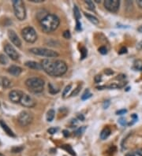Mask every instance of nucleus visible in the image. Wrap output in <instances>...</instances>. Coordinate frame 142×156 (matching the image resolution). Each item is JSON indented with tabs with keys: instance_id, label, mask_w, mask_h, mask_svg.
I'll return each mask as SVG.
<instances>
[{
	"instance_id": "obj_1",
	"label": "nucleus",
	"mask_w": 142,
	"mask_h": 156,
	"mask_svg": "<svg viewBox=\"0 0 142 156\" xmlns=\"http://www.w3.org/2000/svg\"><path fill=\"white\" fill-rule=\"evenodd\" d=\"M42 68L51 76H61L67 71V65L63 60L44 59L41 61Z\"/></svg>"
},
{
	"instance_id": "obj_2",
	"label": "nucleus",
	"mask_w": 142,
	"mask_h": 156,
	"mask_svg": "<svg viewBox=\"0 0 142 156\" xmlns=\"http://www.w3.org/2000/svg\"><path fill=\"white\" fill-rule=\"evenodd\" d=\"M60 24V20L55 14H47L43 19L40 21L42 30L45 33H52Z\"/></svg>"
},
{
	"instance_id": "obj_3",
	"label": "nucleus",
	"mask_w": 142,
	"mask_h": 156,
	"mask_svg": "<svg viewBox=\"0 0 142 156\" xmlns=\"http://www.w3.org/2000/svg\"><path fill=\"white\" fill-rule=\"evenodd\" d=\"M25 85L29 91L34 93H40L44 90V81L41 78L31 77L27 79L25 81Z\"/></svg>"
},
{
	"instance_id": "obj_4",
	"label": "nucleus",
	"mask_w": 142,
	"mask_h": 156,
	"mask_svg": "<svg viewBox=\"0 0 142 156\" xmlns=\"http://www.w3.org/2000/svg\"><path fill=\"white\" fill-rule=\"evenodd\" d=\"M13 11L17 19L23 21L26 17V10H25V4L21 0H13Z\"/></svg>"
},
{
	"instance_id": "obj_5",
	"label": "nucleus",
	"mask_w": 142,
	"mask_h": 156,
	"mask_svg": "<svg viewBox=\"0 0 142 156\" xmlns=\"http://www.w3.org/2000/svg\"><path fill=\"white\" fill-rule=\"evenodd\" d=\"M29 51L36 55L43 56L46 58H57L59 56V54L55 51L47 49V48H33L29 50Z\"/></svg>"
},
{
	"instance_id": "obj_6",
	"label": "nucleus",
	"mask_w": 142,
	"mask_h": 156,
	"mask_svg": "<svg viewBox=\"0 0 142 156\" xmlns=\"http://www.w3.org/2000/svg\"><path fill=\"white\" fill-rule=\"evenodd\" d=\"M21 36L24 38V40L29 44H33L37 40V34H36V31L32 27L30 26H28L22 29Z\"/></svg>"
},
{
	"instance_id": "obj_7",
	"label": "nucleus",
	"mask_w": 142,
	"mask_h": 156,
	"mask_svg": "<svg viewBox=\"0 0 142 156\" xmlns=\"http://www.w3.org/2000/svg\"><path fill=\"white\" fill-rule=\"evenodd\" d=\"M32 120H33V116L29 111H21L18 115L17 118V122L20 124V126L25 127V126H28L29 124L32 123Z\"/></svg>"
},
{
	"instance_id": "obj_8",
	"label": "nucleus",
	"mask_w": 142,
	"mask_h": 156,
	"mask_svg": "<svg viewBox=\"0 0 142 156\" xmlns=\"http://www.w3.org/2000/svg\"><path fill=\"white\" fill-rule=\"evenodd\" d=\"M104 6L108 11L116 13L120 6V2L118 0H106L104 2Z\"/></svg>"
},
{
	"instance_id": "obj_9",
	"label": "nucleus",
	"mask_w": 142,
	"mask_h": 156,
	"mask_svg": "<svg viewBox=\"0 0 142 156\" xmlns=\"http://www.w3.org/2000/svg\"><path fill=\"white\" fill-rule=\"evenodd\" d=\"M20 103L22 105L23 107H28V108H32V107H35V105H36L34 99L27 94H23Z\"/></svg>"
},
{
	"instance_id": "obj_10",
	"label": "nucleus",
	"mask_w": 142,
	"mask_h": 156,
	"mask_svg": "<svg viewBox=\"0 0 142 156\" xmlns=\"http://www.w3.org/2000/svg\"><path fill=\"white\" fill-rule=\"evenodd\" d=\"M4 50H5V52H6V55L9 56V58H10L13 61H16V60L19 58L18 53L16 51V50L10 44H6L5 47H4Z\"/></svg>"
},
{
	"instance_id": "obj_11",
	"label": "nucleus",
	"mask_w": 142,
	"mask_h": 156,
	"mask_svg": "<svg viewBox=\"0 0 142 156\" xmlns=\"http://www.w3.org/2000/svg\"><path fill=\"white\" fill-rule=\"evenodd\" d=\"M23 92L19 90H12L9 93V98L13 103H19L23 95Z\"/></svg>"
},
{
	"instance_id": "obj_12",
	"label": "nucleus",
	"mask_w": 142,
	"mask_h": 156,
	"mask_svg": "<svg viewBox=\"0 0 142 156\" xmlns=\"http://www.w3.org/2000/svg\"><path fill=\"white\" fill-rule=\"evenodd\" d=\"M8 36H9V39L10 40V41H11L16 47H17V48H21V40L19 39L18 36L16 34V33L14 31L11 30V29L8 31Z\"/></svg>"
},
{
	"instance_id": "obj_13",
	"label": "nucleus",
	"mask_w": 142,
	"mask_h": 156,
	"mask_svg": "<svg viewBox=\"0 0 142 156\" xmlns=\"http://www.w3.org/2000/svg\"><path fill=\"white\" fill-rule=\"evenodd\" d=\"M21 71H22V69L21 67L17 66H11L8 68V72L9 73H10L11 75L14 76H17L21 74Z\"/></svg>"
},
{
	"instance_id": "obj_14",
	"label": "nucleus",
	"mask_w": 142,
	"mask_h": 156,
	"mask_svg": "<svg viewBox=\"0 0 142 156\" xmlns=\"http://www.w3.org/2000/svg\"><path fill=\"white\" fill-rule=\"evenodd\" d=\"M25 66L28 68L32 69H36V70H41L43 69L42 68L41 64H39L36 62H33V61H28L25 62Z\"/></svg>"
},
{
	"instance_id": "obj_15",
	"label": "nucleus",
	"mask_w": 142,
	"mask_h": 156,
	"mask_svg": "<svg viewBox=\"0 0 142 156\" xmlns=\"http://www.w3.org/2000/svg\"><path fill=\"white\" fill-rule=\"evenodd\" d=\"M11 85V81L8 79L7 77L1 76H0V86L4 88H9Z\"/></svg>"
},
{
	"instance_id": "obj_16",
	"label": "nucleus",
	"mask_w": 142,
	"mask_h": 156,
	"mask_svg": "<svg viewBox=\"0 0 142 156\" xmlns=\"http://www.w3.org/2000/svg\"><path fill=\"white\" fill-rule=\"evenodd\" d=\"M0 126H1V127L2 128V129L6 132L8 135L10 136H13V137L15 136V135H14V133H13V131H12V130L10 129L9 127H8L7 125H6V124L3 121H0Z\"/></svg>"
},
{
	"instance_id": "obj_17",
	"label": "nucleus",
	"mask_w": 142,
	"mask_h": 156,
	"mask_svg": "<svg viewBox=\"0 0 142 156\" xmlns=\"http://www.w3.org/2000/svg\"><path fill=\"white\" fill-rule=\"evenodd\" d=\"M111 135V129L109 128H104V129L100 133V139L104 140L107 139L108 136Z\"/></svg>"
},
{
	"instance_id": "obj_18",
	"label": "nucleus",
	"mask_w": 142,
	"mask_h": 156,
	"mask_svg": "<svg viewBox=\"0 0 142 156\" xmlns=\"http://www.w3.org/2000/svg\"><path fill=\"white\" fill-rule=\"evenodd\" d=\"M85 16L87 17L88 20H89V21H91L94 25H98L99 24V20L95 16L91 15V14H89L88 13H85Z\"/></svg>"
},
{
	"instance_id": "obj_19",
	"label": "nucleus",
	"mask_w": 142,
	"mask_h": 156,
	"mask_svg": "<svg viewBox=\"0 0 142 156\" xmlns=\"http://www.w3.org/2000/svg\"><path fill=\"white\" fill-rule=\"evenodd\" d=\"M55 112L54 110H49L47 113V121L48 122H51L53 121L54 118H55Z\"/></svg>"
},
{
	"instance_id": "obj_20",
	"label": "nucleus",
	"mask_w": 142,
	"mask_h": 156,
	"mask_svg": "<svg viewBox=\"0 0 142 156\" xmlns=\"http://www.w3.org/2000/svg\"><path fill=\"white\" fill-rule=\"evenodd\" d=\"M133 68L136 69V70L142 71V61L140 59H137L133 63Z\"/></svg>"
},
{
	"instance_id": "obj_21",
	"label": "nucleus",
	"mask_w": 142,
	"mask_h": 156,
	"mask_svg": "<svg viewBox=\"0 0 142 156\" xmlns=\"http://www.w3.org/2000/svg\"><path fill=\"white\" fill-rule=\"evenodd\" d=\"M74 15L76 18V21H79V19L81 18V12L77 6H74Z\"/></svg>"
},
{
	"instance_id": "obj_22",
	"label": "nucleus",
	"mask_w": 142,
	"mask_h": 156,
	"mask_svg": "<svg viewBox=\"0 0 142 156\" xmlns=\"http://www.w3.org/2000/svg\"><path fill=\"white\" fill-rule=\"evenodd\" d=\"M8 62H9L8 58L6 57L5 55L1 54V55H0V63H1L2 65H6Z\"/></svg>"
},
{
	"instance_id": "obj_23",
	"label": "nucleus",
	"mask_w": 142,
	"mask_h": 156,
	"mask_svg": "<svg viewBox=\"0 0 142 156\" xmlns=\"http://www.w3.org/2000/svg\"><path fill=\"white\" fill-rule=\"evenodd\" d=\"M48 88H49V92L51 94H57L58 92L59 91V89H57V88H55V87H54L53 84H49V85H48Z\"/></svg>"
},
{
	"instance_id": "obj_24",
	"label": "nucleus",
	"mask_w": 142,
	"mask_h": 156,
	"mask_svg": "<svg viewBox=\"0 0 142 156\" xmlns=\"http://www.w3.org/2000/svg\"><path fill=\"white\" fill-rule=\"evenodd\" d=\"M85 4L88 6L89 10H95V5L94 3H93V2H92V1H90V0H88V1H85Z\"/></svg>"
},
{
	"instance_id": "obj_25",
	"label": "nucleus",
	"mask_w": 142,
	"mask_h": 156,
	"mask_svg": "<svg viewBox=\"0 0 142 156\" xmlns=\"http://www.w3.org/2000/svg\"><path fill=\"white\" fill-rule=\"evenodd\" d=\"M92 96V94L89 93V90H86V91H85V93L82 95V100H86V99H88L89 98H90Z\"/></svg>"
},
{
	"instance_id": "obj_26",
	"label": "nucleus",
	"mask_w": 142,
	"mask_h": 156,
	"mask_svg": "<svg viewBox=\"0 0 142 156\" xmlns=\"http://www.w3.org/2000/svg\"><path fill=\"white\" fill-rule=\"evenodd\" d=\"M71 88H72V85H71V84H69V85L66 86V88H65L64 91H63V97H66V95L68 94V92L70 91Z\"/></svg>"
},
{
	"instance_id": "obj_27",
	"label": "nucleus",
	"mask_w": 142,
	"mask_h": 156,
	"mask_svg": "<svg viewBox=\"0 0 142 156\" xmlns=\"http://www.w3.org/2000/svg\"><path fill=\"white\" fill-rule=\"evenodd\" d=\"M99 51H100V53L102 54V55H106L107 53V49L106 48V47H100V48H99Z\"/></svg>"
},
{
	"instance_id": "obj_28",
	"label": "nucleus",
	"mask_w": 142,
	"mask_h": 156,
	"mask_svg": "<svg viewBox=\"0 0 142 156\" xmlns=\"http://www.w3.org/2000/svg\"><path fill=\"white\" fill-rule=\"evenodd\" d=\"M63 37H64L65 39H67V40L70 39V37H71V35H70V31H68V30L65 31L64 33H63Z\"/></svg>"
},
{
	"instance_id": "obj_29",
	"label": "nucleus",
	"mask_w": 142,
	"mask_h": 156,
	"mask_svg": "<svg viewBox=\"0 0 142 156\" xmlns=\"http://www.w3.org/2000/svg\"><path fill=\"white\" fill-rule=\"evenodd\" d=\"M81 53H82V58H85L86 55H87V50L85 49V48H82L81 49Z\"/></svg>"
},
{
	"instance_id": "obj_30",
	"label": "nucleus",
	"mask_w": 142,
	"mask_h": 156,
	"mask_svg": "<svg viewBox=\"0 0 142 156\" xmlns=\"http://www.w3.org/2000/svg\"><path fill=\"white\" fill-rule=\"evenodd\" d=\"M80 90H81V85H79L78 88H76V89H74V91H73L72 93H71V96H76V95L79 93Z\"/></svg>"
},
{
	"instance_id": "obj_31",
	"label": "nucleus",
	"mask_w": 142,
	"mask_h": 156,
	"mask_svg": "<svg viewBox=\"0 0 142 156\" xmlns=\"http://www.w3.org/2000/svg\"><path fill=\"white\" fill-rule=\"evenodd\" d=\"M47 132H48L50 134H55L58 132V129H57V128H50L49 129L47 130Z\"/></svg>"
},
{
	"instance_id": "obj_32",
	"label": "nucleus",
	"mask_w": 142,
	"mask_h": 156,
	"mask_svg": "<svg viewBox=\"0 0 142 156\" xmlns=\"http://www.w3.org/2000/svg\"><path fill=\"white\" fill-rule=\"evenodd\" d=\"M85 128L84 127H81V128H79V129H78V130H77V131H76V135L77 136H78V135H81V134L82 133H83L84 132V130H85Z\"/></svg>"
},
{
	"instance_id": "obj_33",
	"label": "nucleus",
	"mask_w": 142,
	"mask_h": 156,
	"mask_svg": "<svg viewBox=\"0 0 142 156\" xmlns=\"http://www.w3.org/2000/svg\"><path fill=\"white\" fill-rule=\"evenodd\" d=\"M94 80L96 83H100V82H101V80H102V76H101L100 75H97V76H95Z\"/></svg>"
},
{
	"instance_id": "obj_34",
	"label": "nucleus",
	"mask_w": 142,
	"mask_h": 156,
	"mask_svg": "<svg viewBox=\"0 0 142 156\" xmlns=\"http://www.w3.org/2000/svg\"><path fill=\"white\" fill-rule=\"evenodd\" d=\"M118 123H119L120 125H122V126H124L126 125V121L125 118H120L119 120H118Z\"/></svg>"
},
{
	"instance_id": "obj_35",
	"label": "nucleus",
	"mask_w": 142,
	"mask_h": 156,
	"mask_svg": "<svg viewBox=\"0 0 142 156\" xmlns=\"http://www.w3.org/2000/svg\"><path fill=\"white\" fill-rule=\"evenodd\" d=\"M118 53H119L120 55H122V54L127 53V48H126V47H122V48L121 49L119 50V52H118Z\"/></svg>"
},
{
	"instance_id": "obj_36",
	"label": "nucleus",
	"mask_w": 142,
	"mask_h": 156,
	"mask_svg": "<svg viewBox=\"0 0 142 156\" xmlns=\"http://www.w3.org/2000/svg\"><path fill=\"white\" fill-rule=\"evenodd\" d=\"M126 112H127V110L123 109V110H120V111H117V112H116V114H117L118 115H122V114H125Z\"/></svg>"
},
{
	"instance_id": "obj_37",
	"label": "nucleus",
	"mask_w": 142,
	"mask_h": 156,
	"mask_svg": "<svg viewBox=\"0 0 142 156\" xmlns=\"http://www.w3.org/2000/svg\"><path fill=\"white\" fill-rule=\"evenodd\" d=\"M109 105H110V101H105L104 103V105H103V107H104V109H107L108 107H109Z\"/></svg>"
},
{
	"instance_id": "obj_38",
	"label": "nucleus",
	"mask_w": 142,
	"mask_h": 156,
	"mask_svg": "<svg viewBox=\"0 0 142 156\" xmlns=\"http://www.w3.org/2000/svg\"><path fill=\"white\" fill-rule=\"evenodd\" d=\"M104 73H105V74H107V75H112L114 73L113 71H112L111 69H105Z\"/></svg>"
},
{
	"instance_id": "obj_39",
	"label": "nucleus",
	"mask_w": 142,
	"mask_h": 156,
	"mask_svg": "<svg viewBox=\"0 0 142 156\" xmlns=\"http://www.w3.org/2000/svg\"><path fill=\"white\" fill-rule=\"evenodd\" d=\"M77 30H81L82 29V24L80 23L79 21H77V27H76Z\"/></svg>"
},
{
	"instance_id": "obj_40",
	"label": "nucleus",
	"mask_w": 142,
	"mask_h": 156,
	"mask_svg": "<svg viewBox=\"0 0 142 156\" xmlns=\"http://www.w3.org/2000/svg\"><path fill=\"white\" fill-rule=\"evenodd\" d=\"M137 6H138L140 9H142V0H137Z\"/></svg>"
},
{
	"instance_id": "obj_41",
	"label": "nucleus",
	"mask_w": 142,
	"mask_h": 156,
	"mask_svg": "<svg viewBox=\"0 0 142 156\" xmlns=\"http://www.w3.org/2000/svg\"><path fill=\"white\" fill-rule=\"evenodd\" d=\"M125 78H126V76H125V75L121 74V75H119V76H118L117 79H118V80H124V79H125Z\"/></svg>"
},
{
	"instance_id": "obj_42",
	"label": "nucleus",
	"mask_w": 142,
	"mask_h": 156,
	"mask_svg": "<svg viewBox=\"0 0 142 156\" xmlns=\"http://www.w3.org/2000/svg\"><path fill=\"white\" fill-rule=\"evenodd\" d=\"M131 117H132V118H133V121H134V122H137V121L138 120V118H137V114H133Z\"/></svg>"
},
{
	"instance_id": "obj_43",
	"label": "nucleus",
	"mask_w": 142,
	"mask_h": 156,
	"mask_svg": "<svg viewBox=\"0 0 142 156\" xmlns=\"http://www.w3.org/2000/svg\"><path fill=\"white\" fill-rule=\"evenodd\" d=\"M78 119H79V120H81V121L85 120V117H84L82 114H78Z\"/></svg>"
},
{
	"instance_id": "obj_44",
	"label": "nucleus",
	"mask_w": 142,
	"mask_h": 156,
	"mask_svg": "<svg viewBox=\"0 0 142 156\" xmlns=\"http://www.w3.org/2000/svg\"><path fill=\"white\" fill-rule=\"evenodd\" d=\"M137 48L138 50L142 49V41H140V42L137 44Z\"/></svg>"
},
{
	"instance_id": "obj_45",
	"label": "nucleus",
	"mask_w": 142,
	"mask_h": 156,
	"mask_svg": "<svg viewBox=\"0 0 142 156\" xmlns=\"http://www.w3.org/2000/svg\"><path fill=\"white\" fill-rule=\"evenodd\" d=\"M63 134H64L65 136H70V133L67 130H63Z\"/></svg>"
},
{
	"instance_id": "obj_46",
	"label": "nucleus",
	"mask_w": 142,
	"mask_h": 156,
	"mask_svg": "<svg viewBox=\"0 0 142 156\" xmlns=\"http://www.w3.org/2000/svg\"><path fill=\"white\" fill-rule=\"evenodd\" d=\"M136 153L137 154H138V155L142 156V150H137V151Z\"/></svg>"
},
{
	"instance_id": "obj_47",
	"label": "nucleus",
	"mask_w": 142,
	"mask_h": 156,
	"mask_svg": "<svg viewBox=\"0 0 142 156\" xmlns=\"http://www.w3.org/2000/svg\"><path fill=\"white\" fill-rule=\"evenodd\" d=\"M126 156H135V154H134V153L129 152V153H127V154H126Z\"/></svg>"
},
{
	"instance_id": "obj_48",
	"label": "nucleus",
	"mask_w": 142,
	"mask_h": 156,
	"mask_svg": "<svg viewBox=\"0 0 142 156\" xmlns=\"http://www.w3.org/2000/svg\"><path fill=\"white\" fill-rule=\"evenodd\" d=\"M31 2H44L43 0H31Z\"/></svg>"
},
{
	"instance_id": "obj_49",
	"label": "nucleus",
	"mask_w": 142,
	"mask_h": 156,
	"mask_svg": "<svg viewBox=\"0 0 142 156\" xmlns=\"http://www.w3.org/2000/svg\"><path fill=\"white\" fill-rule=\"evenodd\" d=\"M137 31H138L139 33H142V25H140V27H139L138 29H137Z\"/></svg>"
},
{
	"instance_id": "obj_50",
	"label": "nucleus",
	"mask_w": 142,
	"mask_h": 156,
	"mask_svg": "<svg viewBox=\"0 0 142 156\" xmlns=\"http://www.w3.org/2000/svg\"><path fill=\"white\" fill-rule=\"evenodd\" d=\"M0 156H6V155H4V154H1V153H0Z\"/></svg>"
}]
</instances>
